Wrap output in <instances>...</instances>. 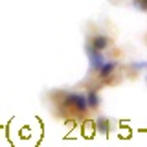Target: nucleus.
Segmentation results:
<instances>
[{"label":"nucleus","mask_w":147,"mask_h":147,"mask_svg":"<svg viewBox=\"0 0 147 147\" xmlns=\"http://www.w3.org/2000/svg\"><path fill=\"white\" fill-rule=\"evenodd\" d=\"M116 70H118V61H105L103 64L99 66V70L96 72V77H98V83H103V85H107V83L112 81V77L116 76Z\"/></svg>","instance_id":"1"},{"label":"nucleus","mask_w":147,"mask_h":147,"mask_svg":"<svg viewBox=\"0 0 147 147\" xmlns=\"http://www.w3.org/2000/svg\"><path fill=\"white\" fill-rule=\"evenodd\" d=\"M86 53H88V61H90V72L96 74V72L99 70V66H101L105 61H107V59H105L103 52L96 50L90 42H86Z\"/></svg>","instance_id":"2"},{"label":"nucleus","mask_w":147,"mask_h":147,"mask_svg":"<svg viewBox=\"0 0 147 147\" xmlns=\"http://www.w3.org/2000/svg\"><path fill=\"white\" fill-rule=\"evenodd\" d=\"M88 42L94 46L96 50H99V52H105L107 48H110V44H112V39H110L109 35H105V33H96V35L90 37Z\"/></svg>","instance_id":"3"},{"label":"nucleus","mask_w":147,"mask_h":147,"mask_svg":"<svg viewBox=\"0 0 147 147\" xmlns=\"http://www.w3.org/2000/svg\"><path fill=\"white\" fill-rule=\"evenodd\" d=\"M85 96H86V103H88V109H90V110H96V109L99 107L101 98H99L98 88H96V86H90V88H86Z\"/></svg>","instance_id":"4"},{"label":"nucleus","mask_w":147,"mask_h":147,"mask_svg":"<svg viewBox=\"0 0 147 147\" xmlns=\"http://www.w3.org/2000/svg\"><path fill=\"white\" fill-rule=\"evenodd\" d=\"M96 129H98V132H110V121H109V118H98V121H96Z\"/></svg>","instance_id":"5"},{"label":"nucleus","mask_w":147,"mask_h":147,"mask_svg":"<svg viewBox=\"0 0 147 147\" xmlns=\"http://www.w3.org/2000/svg\"><path fill=\"white\" fill-rule=\"evenodd\" d=\"M132 6H134L138 11L147 13V0H132Z\"/></svg>","instance_id":"6"}]
</instances>
